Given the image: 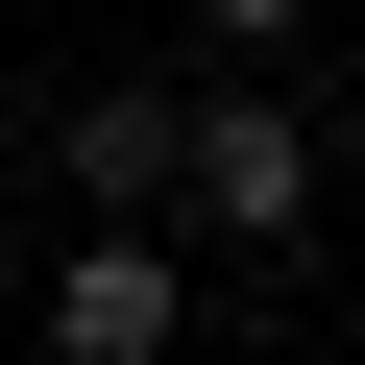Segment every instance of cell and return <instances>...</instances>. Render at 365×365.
I'll return each mask as SVG.
<instances>
[{
	"label": "cell",
	"instance_id": "6da1fadb",
	"mask_svg": "<svg viewBox=\"0 0 365 365\" xmlns=\"http://www.w3.org/2000/svg\"><path fill=\"white\" fill-rule=\"evenodd\" d=\"M170 220H195V244H244V268H292V220H317V122L292 98H170Z\"/></svg>",
	"mask_w": 365,
	"mask_h": 365
},
{
	"label": "cell",
	"instance_id": "7a4b0ae2",
	"mask_svg": "<svg viewBox=\"0 0 365 365\" xmlns=\"http://www.w3.org/2000/svg\"><path fill=\"white\" fill-rule=\"evenodd\" d=\"M25 341H49V365H170V341H195V244H170V220H98V244L25 292Z\"/></svg>",
	"mask_w": 365,
	"mask_h": 365
},
{
	"label": "cell",
	"instance_id": "3957f363",
	"mask_svg": "<svg viewBox=\"0 0 365 365\" xmlns=\"http://www.w3.org/2000/svg\"><path fill=\"white\" fill-rule=\"evenodd\" d=\"M49 170H73L98 220H170V73H98V98L49 122Z\"/></svg>",
	"mask_w": 365,
	"mask_h": 365
},
{
	"label": "cell",
	"instance_id": "277c9868",
	"mask_svg": "<svg viewBox=\"0 0 365 365\" xmlns=\"http://www.w3.org/2000/svg\"><path fill=\"white\" fill-rule=\"evenodd\" d=\"M292 25H317V0H195V49H292Z\"/></svg>",
	"mask_w": 365,
	"mask_h": 365
}]
</instances>
